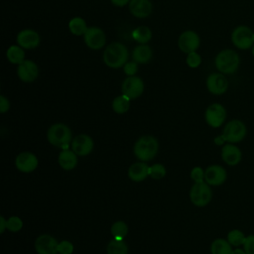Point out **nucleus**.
Wrapping results in <instances>:
<instances>
[{
	"label": "nucleus",
	"instance_id": "29",
	"mask_svg": "<svg viewBox=\"0 0 254 254\" xmlns=\"http://www.w3.org/2000/svg\"><path fill=\"white\" fill-rule=\"evenodd\" d=\"M107 254H128V246L122 240L112 239L109 241L106 247Z\"/></svg>",
	"mask_w": 254,
	"mask_h": 254
},
{
	"label": "nucleus",
	"instance_id": "11",
	"mask_svg": "<svg viewBox=\"0 0 254 254\" xmlns=\"http://www.w3.org/2000/svg\"><path fill=\"white\" fill-rule=\"evenodd\" d=\"M83 41L90 50H100L105 46L106 36L102 29L98 27H88L83 35Z\"/></svg>",
	"mask_w": 254,
	"mask_h": 254
},
{
	"label": "nucleus",
	"instance_id": "14",
	"mask_svg": "<svg viewBox=\"0 0 254 254\" xmlns=\"http://www.w3.org/2000/svg\"><path fill=\"white\" fill-rule=\"evenodd\" d=\"M17 75L23 82H33L39 76V66L31 60H24L18 64Z\"/></svg>",
	"mask_w": 254,
	"mask_h": 254
},
{
	"label": "nucleus",
	"instance_id": "35",
	"mask_svg": "<svg viewBox=\"0 0 254 254\" xmlns=\"http://www.w3.org/2000/svg\"><path fill=\"white\" fill-rule=\"evenodd\" d=\"M73 252V245L68 240H63L58 244L59 254H71Z\"/></svg>",
	"mask_w": 254,
	"mask_h": 254
},
{
	"label": "nucleus",
	"instance_id": "19",
	"mask_svg": "<svg viewBox=\"0 0 254 254\" xmlns=\"http://www.w3.org/2000/svg\"><path fill=\"white\" fill-rule=\"evenodd\" d=\"M221 159L228 166H236L242 160V152L234 144L227 143L221 148Z\"/></svg>",
	"mask_w": 254,
	"mask_h": 254
},
{
	"label": "nucleus",
	"instance_id": "15",
	"mask_svg": "<svg viewBox=\"0 0 254 254\" xmlns=\"http://www.w3.org/2000/svg\"><path fill=\"white\" fill-rule=\"evenodd\" d=\"M93 140L87 134H79L71 141V150L79 157L89 155L93 150Z\"/></svg>",
	"mask_w": 254,
	"mask_h": 254
},
{
	"label": "nucleus",
	"instance_id": "40",
	"mask_svg": "<svg viewBox=\"0 0 254 254\" xmlns=\"http://www.w3.org/2000/svg\"><path fill=\"white\" fill-rule=\"evenodd\" d=\"M111 3L114 5V6H117V7H124L126 6L127 4L130 3L131 0H110Z\"/></svg>",
	"mask_w": 254,
	"mask_h": 254
},
{
	"label": "nucleus",
	"instance_id": "1",
	"mask_svg": "<svg viewBox=\"0 0 254 254\" xmlns=\"http://www.w3.org/2000/svg\"><path fill=\"white\" fill-rule=\"evenodd\" d=\"M241 64L239 54L233 49H223L214 58V65L217 71L223 74L235 73Z\"/></svg>",
	"mask_w": 254,
	"mask_h": 254
},
{
	"label": "nucleus",
	"instance_id": "12",
	"mask_svg": "<svg viewBox=\"0 0 254 254\" xmlns=\"http://www.w3.org/2000/svg\"><path fill=\"white\" fill-rule=\"evenodd\" d=\"M200 45V38L198 34L192 30H187L183 32L178 39V46L180 50L185 54L196 52Z\"/></svg>",
	"mask_w": 254,
	"mask_h": 254
},
{
	"label": "nucleus",
	"instance_id": "30",
	"mask_svg": "<svg viewBox=\"0 0 254 254\" xmlns=\"http://www.w3.org/2000/svg\"><path fill=\"white\" fill-rule=\"evenodd\" d=\"M110 230L114 239L122 240L128 233V226L124 221L118 220L112 224Z\"/></svg>",
	"mask_w": 254,
	"mask_h": 254
},
{
	"label": "nucleus",
	"instance_id": "31",
	"mask_svg": "<svg viewBox=\"0 0 254 254\" xmlns=\"http://www.w3.org/2000/svg\"><path fill=\"white\" fill-rule=\"evenodd\" d=\"M227 241L234 247H239L244 244V241L246 239L245 234L243 231L239 229H232L227 233Z\"/></svg>",
	"mask_w": 254,
	"mask_h": 254
},
{
	"label": "nucleus",
	"instance_id": "39",
	"mask_svg": "<svg viewBox=\"0 0 254 254\" xmlns=\"http://www.w3.org/2000/svg\"><path fill=\"white\" fill-rule=\"evenodd\" d=\"M10 108V102L8 98L4 95H0V112L5 113Z\"/></svg>",
	"mask_w": 254,
	"mask_h": 254
},
{
	"label": "nucleus",
	"instance_id": "8",
	"mask_svg": "<svg viewBox=\"0 0 254 254\" xmlns=\"http://www.w3.org/2000/svg\"><path fill=\"white\" fill-rule=\"evenodd\" d=\"M226 116L227 113L225 107L218 102H214L208 105L204 112L205 122L212 128L220 127L225 122Z\"/></svg>",
	"mask_w": 254,
	"mask_h": 254
},
{
	"label": "nucleus",
	"instance_id": "16",
	"mask_svg": "<svg viewBox=\"0 0 254 254\" xmlns=\"http://www.w3.org/2000/svg\"><path fill=\"white\" fill-rule=\"evenodd\" d=\"M59 242L50 234L44 233L37 237L35 249L38 254H57Z\"/></svg>",
	"mask_w": 254,
	"mask_h": 254
},
{
	"label": "nucleus",
	"instance_id": "42",
	"mask_svg": "<svg viewBox=\"0 0 254 254\" xmlns=\"http://www.w3.org/2000/svg\"><path fill=\"white\" fill-rule=\"evenodd\" d=\"M224 143H225V140L223 139V137L221 135L214 138V144H216L218 146H223Z\"/></svg>",
	"mask_w": 254,
	"mask_h": 254
},
{
	"label": "nucleus",
	"instance_id": "45",
	"mask_svg": "<svg viewBox=\"0 0 254 254\" xmlns=\"http://www.w3.org/2000/svg\"><path fill=\"white\" fill-rule=\"evenodd\" d=\"M252 38H253V42H254V31H253V34H252Z\"/></svg>",
	"mask_w": 254,
	"mask_h": 254
},
{
	"label": "nucleus",
	"instance_id": "22",
	"mask_svg": "<svg viewBox=\"0 0 254 254\" xmlns=\"http://www.w3.org/2000/svg\"><path fill=\"white\" fill-rule=\"evenodd\" d=\"M58 162L62 169L71 171L77 165V155L71 149H64L60 153Z\"/></svg>",
	"mask_w": 254,
	"mask_h": 254
},
{
	"label": "nucleus",
	"instance_id": "36",
	"mask_svg": "<svg viewBox=\"0 0 254 254\" xmlns=\"http://www.w3.org/2000/svg\"><path fill=\"white\" fill-rule=\"evenodd\" d=\"M190 178L194 183H200L204 181V170L200 167H194L190 171Z\"/></svg>",
	"mask_w": 254,
	"mask_h": 254
},
{
	"label": "nucleus",
	"instance_id": "20",
	"mask_svg": "<svg viewBox=\"0 0 254 254\" xmlns=\"http://www.w3.org/2000/svg\"><path fill=\"white\" fill-rule=\"evenodd\" d=\"M128 8L134 17L140 19L149 17L153 11V5L150 0H131Z\"/></svg>",
	"mask_w": 254,
	"mask_h": 254
},
{
	"label": "nucleus",
	"instance_id": "33",
	"mask_svg": "<svg viewBox=\"0 0 254 254\" xmlns=\"http://www.w3.org/2000/svg\"><path fill=\"white\" fill-rule=\"evenodd\" d=\"M201 57L198 53L196 52H191L190 54H187V59H186V63L188 64L189 67L190 68H196L200 65L201 64Z\"/></svg>",
	"mask_w": 254,
	"mask_h": 254
},
{
	"label": "nucleus",
	"instance_id": "5",
	"mask_svg": "<svg viewBox=\"0 0 254 254\" xmlns=\"http://www.w3.org/2000/svg\"><path fill=\"white\" fill-rule=\"evenodd\" d=\"M252 34L253 30L247 25H238L232 30L230 34V41L237 50L248 51L251 50L254 44Z\"/></svg>",
	"mask_w": 254,
	"mask_h": 254
},
{
	"label": "nucleus",
	"instance_id": "13",
	"mask_svg": "<svg viewBox=\"0 0 254 254\" xmlns=\"http://www.w3.org/2000/svg\"><path fill=\"white\" fill-rule=\"evenodd\" d=\"M17 44L24 50H34L39 47L41 38L38 32L32 29L21 30L16 37Z\"/></svg>",
	"mask_w": 254,
	"mask_h": 254
},
{
	"label": "nucleus",
	"instance_id": "2",
	"mask_svg": "<svg viewBox=\"0 0 254 254\" xmlns=\"http://www.w3.org/2000/svg\"><path fill=\"white\" fill-rule=\"evenodd\" d=\"M129 57L128 49L125 45L119 42L109 44L103 51L102 59L104 64L110 68L123 67Z\"/></svg>",
	"mask_w": 254,
	"mask_h": 254
},
{
	"label": "nucleus",
	"instance_id": "26",
	"mask_svg": "<svg viewBox=\"0 0 254 254\" xmlns=\"http://www.w3.org/2000/svg\"><path fill=\"white\" fill-rule=\"evenodd\" d=\"M87 29V24L81 17H73L68 22V30L74 36H83Z\"/></svg>",
	"mask_w": 254,
	"mask_h": 254
},
{
	"label": "nucleus",
	"instance_id": "6",
	"mask_svg": "<svg viewBox=\"0 0 254 254\" xmlns=\"http://www.w3.org/2000/svg\"><path fill=\"white\" fill-rule=\"evenodd\" d=\"M247 134L246 125L239 119L228 121L222 130L221 136L227 143L235 144L241 142Z\"/></svg>",
	"mask_w": 254,
	"mask_h": 254
},
{
	"label": "nucleus",
	"instance_id": "9",
	"mask_svg": "<svg viewBox=\"0 0 254 254\" xmlns=\"http://www.w3.org/2000/svg\"><path fill=\"white\" fill-rule=\"evenodd\" d=\"M207 90L213 95H222L228 89V80L225 74L217 71L208 74L205 80Z\"/></svg>",
	"mask_w": 254,
	"mask_h": 254
},
{
	"label": "nucleus",
	"instance_id": "38",
	"mask_svg": "<svg viewBox=\"0 0 254 254\" xmlns=\"http://www.w3.org/2000/svg\"><path fill=\"white\" fill-rule=\"evenodd\" d=\"M243 249L246 254H254V234L246 236V239L243 244Z\"/></svg>",
	"mask_w": 254,
	"mask_h": 254
},
{
	"label": "nucleus",
	"instance_id": "10",
	"mask_svg": "<svg viewBox=\"0 0 254 254\" xmlns=\"http://www.w3.org/2000/svg\"><path fill=\"white\" fill-rule=\"evenodd\" d=\"M122 94L128 96L130 99H136L140 97L144 92L143 79L137 75L127 76L121 85Z\"/></svg>",
	"mask_w": 254,
	"mask_h": 254
},
{
	"label": "nucleus",
	"instance_id": "4",
	"mask_svg": "<svg viewBox=\"0 0 254 254\" xmlns=\"http://www.w3.org/2000/svg\"><path fill=\"white\" fill-rule=\"evenodd\" d=\"M47 139L53 146L64 150L68 149L71 144L72 133L67 125L64 123H56L49 128Z\"/></svg>",
	"mask_w": 254,
	"mask_h": 254
},
{
	"label": "nucleus",
	"instance_id": "23",
	"mask_svg": "<svg viewBox=\"0 0 254 254\" xmlns=\"http://www.w3.org/2000/svg\"><path fill=\"white\" fill-rule=\"evenodd\" d=\"M153 57V51L147 44H140L132 51V59L138 64H147Z\"/></svg>",
	"mask_w": 254,
	"mask_h": 254
},
{
	"label": "nucleus",
	"instance_id": "7",
	"mask_svg": "<svg viewBox=\"0 0 254 254\" xmlns=\"http://www.w3.org/2000/svg\"><path fill=\"white\" fill-rule=\"evenodd\" d=\"M212 198V190L210 186L205 182L194 183L190 190V201L198 207L207 205Z\"/></svg>",
	"mask_w": 254,
	"mask_h": 254
},
{
	"label": "nucleus",
	"instance_id": "34",
	"mask_svg": "<svg viewBox=\"0 0 254 254\" xmlns=\"http://www.w3.org/2000/svg\"><path fill=\"white\" fill-rule=\"evenodd\" d=\"M23 227V220L19 216H10L7 219V229L11 232H17Z\"/></svg>",
	"mask_w": 254,
	"mask_h": 254
},
{
	"label": "nucleus",
	"instance_id": "41",
	"mask_svg": "<svg viewBox=\"0 0 254 254\" xmlns=\"http://www.w3.org/2000/svg\"><path fill=\"white\" fill-rule=\"evenodd\" d=\"M7 229V219L4 216H0V232L3 233Z\"/></svg>",
	"mask_w": 254,
	"mask_h": 254
},
{
	"label": "nucleus",
	"instance_id": "43",
	"mask_svg": "<svg viewBox=\"0 0 254 254\" xmlns=\"http://www.w3.org/2000/svg\"><path fill=\"white\" fill-rule=\"evenodd\" d=\"M232 254H246L245 250L244 249H241V248H236L232 251Z\"/></svg>",
	"mask_w": 254,
	"mask_h": 254
},
{
	"label": "nucleus",
	"instance_id": "18",
	"mask_svg": "<svg viewBox=\"0 0 254 254\" xmlns=\"http://www.w3.org/2000/svg\"><path fill=\"white\" fill-rule=\"evenodd\" d=\"M226 179L227 173L220 165H211L204 170V181L209 186H221Z\"/></svg>",
	"mask_w": 254,
	"mask_h": 254
},
{
	"label": "nucleus",
	"instance_id": "17",
	"mask_svg": "<svg viewBox=\"0 0 254 254\" xmlns=\"http://www.w3.org/2000/svg\"><path fill=\"white\" fill-rule=\"evenodd\" d=\"M39 161L35 154L31 152H22L15 159L16 168L25 174L34 172L38 167Z\"/></svg>",
	"mask_w": 254,
	"mask_h": 254
},
{
	"label": "nucleus",
	"instance_id": "32",
	"mask_svg": "<svg viewBox=\"0 0 254 254\" xmlns=\"http://www.w3.org/2000/svg\"><path fill=\"white\" fill-rule=\"evenodd\" d=\"M167 174V170L164 165L162 164H154L149 167V177H151L154 180H161L163 179Z\"/></svg>",
	"mask_w": 254,
	"mask_h": 254
},
{
	"label": "nucleus",
	"instance_id": "37",
	"mask_svg": "<svg viewBox=\"0 0 254 254\" xmlns=\"http://www.w3.org/2000/svg\"><path fill=\"white\" fill-rule=\"evenodd\" d=\"M123 70L124 73L128 76L136 75V72L138 71V63H136L135 61L127 62L123 66Z\"/></svg>",
	"mask_w": 254,
	"mask_h": 254
},
{
	"label": "nucleus",
	"instance_id": "3",
	"mask_svg": "<svg viewBox=\"0 0 254 254\" xmlns=\"http://www.w3.org/2000/svg\"><path fill=\"white\" fill-rule=\"evenodd\" d=\"M159 152V141L151 135L140 137L134 144L133 153L135 157L142 162L153 160Z\"/></svg>",
	"mask_w": 254,
	"mask_h": 254
},
{
	"label": "nucleus",
	"instance_id": "28",
	"mask_svg": "<svg viewBox=\"0 0 254 254\" xmlns=\"http://www.w3.org/2000/svg\"><path fill=\"white\" fill-rule=\"evenodd\" d=\"M130 98L124 94L116 96L112 101V109L117 114H123L130 108Z\"/></svg>",
	"mask_w": 254,
	"mask_h": 254
},
{
	"label": "nucleus",
	"instance_id": "24",
	"mask_svg": "<svg viewBox=\"0 0 254 254\" xmlns=\"http://www.w3.org/2000/svg\"><path fill=\"white\" fill-rule=\"evenodd\" d=\"M7 60L13 64H19L25 60V50L19 45H11L6 51Z\"/></svg>",
	"mask_w": 254,
	"mask_h": 254
},
{
	"label": "nucleus",
	"instance_id": "27",
	"mask_svg": "<svg viewBox=\"0 0 254 254\" xmlns=\"http://www.w3.org/2000/svg\"><path fill=\"white\" fill-rule=\"evenodd\" d=\"M132 38L139 44H147L152 39V31L147 26H139L132 31Z\"/></svg>",
	"mask_w": 254,
	"mask_h": 254
},
{
	"label": "nucleus",
	"instance_id": "25",
	"mask_svg": "<svg viewBox=\"0 0 254 254\" xmlns=\"http://www.w3.org/2000/svg\"><path fill=\"white\" fill-rule=\"evenodd\" d=\"M232 245L227 241V239L217 238L211 242V254H232Z\"/></svg>",
	"mask_w": 254,
	"mask_h": 254
},
{
	"label": "nucleus",
	"instance_id": "21",
	"mask_svg": "<svg viewBox=\"0 0 254 254\" xmlns=\"http://www.w3.org/2000/svg\"><path fill=\"white\" fill-rule=\"evenodd\" d=\"M149 167L145 162H136L128 169V177L133 182H143L149 177Z\"/></svg>",
	"mask_w": 254,
	"mask_h": 254
},
{
	"label": "nucleus",
	"instance_id": "44",
	"mask_svg": "<svg viewBox=\"0 0 254 254\" xmlns=\"http://www.w3.org/2000/svg\"><path fill=\"white\" fill-rule=\"evenodd\" d=\"M251 55H252V57L254 58V44H253V46H252V48H251Z\"/></svg>",
	"mask_w": 254,
	"mask_h": 254
}]
</instances>
